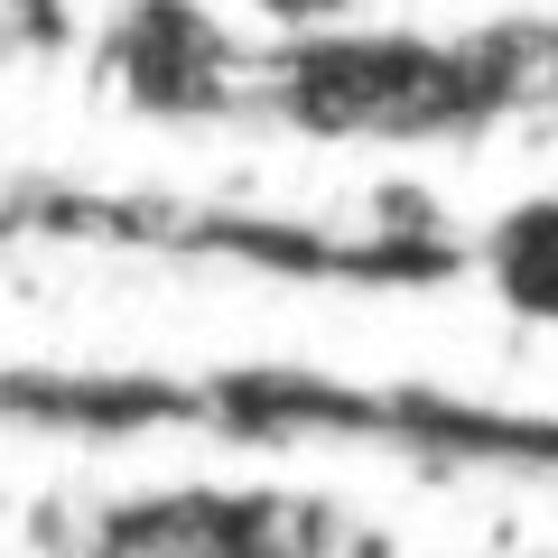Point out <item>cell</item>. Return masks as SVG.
<instances>
[{
  "label": "cell",
  "mask_w": 558,
  "mask_h": 558,
  "mask_svg": "<svg viewBox=\"0 0 558 558\" xmlns=\"http://www.w3.org/2000/svg\"><path fill=\"white\" fill-rule=\"evenodd\" d=\"M475 279L512 326H558V186H531L475 223Z\"/></svg>",
  "instance_id": "cell-6"
},
{
  "label": "cell",
  "mask_w": 558,
  "mask_h": 558,
  "mask_svg": "<svg viewBox=\"0 0 558 558\" xmlns=\"http://www.w3.org/2000/svg\"><path fill=\"white\" fill-rule=\"evenodd\" d=\"M47 558H400L373 512L307 484H140L47 521Z\"/></svg>",
  "instance_id": "cell-4"
},
{
  "label": "cell",
  "mask_w": 558,
  "mask_h": 558,
  "mask_svg": "<svg viewBox=\"0 0 558 558\" xmlns=\"http://www.w3.org/2000/svg\"><path fill=\"white\" fill-rule=\"evenodd\" d=\"M94 65L140 121H242L252 38L215 0H112Z\"/></svg>",
  "instance_id": "cell-5"
},
{
  "label": "cell",
  "mask_w": 558,
  "mask_h": 558,
  "mask_svg": "<svg viewBox=\"0 0 558 558\" xmlns=\"http://www.w3.org/2000/svg\"><path fill=\"white\" fill-rule=\"evenodd\" d=\"M20 242H28V233H20V205H10V186H0V260L20 252Z\"/></svg>",
  "instance_id": "cell-8"
},
{
  "label": "cell",
  "mask_w": 558,
  "mask_h": 558,
  "mask_svg": "<svg viewBox=\"0 0 558 558\" xmlns=\"http://www.w3.org/2000/svg\"><path fill=\"white\" fill-rule=\"evenodd\" d=\"M28 242L140 252L196 270L289 279V289H354V299H428L475 279V233L418 186H381L363 215H289V205L159 196V186H84V178H10Z\"/></svg>",
  "instance_id": "cell-2"
},
{
  "label": "cell",
  "mask_w": 558,
  "mask_h": 558,
  "mask_svg": "<svg viewBox=\"0 0 558 558\" xmlns=\"http://www.w3.org/2000/svg\"><path fill=\"white\" fill-rule=\"evenodd\" d=\"M65 38H75L65 0H0V57H47Z\"/></svg>",
  "instance_id": "cell-7"
},
{
  "label": "cell",
  "mask_w": 558,
  "mask_h": 558,
  "mask_svg": "<svg viewBox=\"0 0 558 558\" xmlns=\"http://www.w3.org/2000/svg\"><path fill=\"white\" fill-rule=\"evenodd\" d=\"M0 418L75 447L215 438V447H336L418 475L558 484V410L475 400L418 373L326 363H0Z\"/></svg>",
  "instance_id": "cell-1"
},
{
  "label": "cell",
  "mask_w": 558,
  "mask_h": 558,
  "mask_svg": "<svg viewBox=\"0 0 558 558\" xmlns=\"http://www.w3.org/2000/svg\"><path fill=\"white\" fill-rule=\"evenodd\" d=\"M558 102V10H502L475 28H326L260 38L242 121L326 149H447Z\"/></svg>",
  "instance_id": "cell-3"
},
{
  "label": "cell",
  "mask_w": 558,
  "mask_h": 558,
  "mask_svg": "<svg viewBox=\"0 0 558 558\" xmlns=\"http://www.w3.org/2000/svg\"><path fill=\"white\" fill-rule=\"evenodd\" d=\"M539 558H558V549H539Z\"/></svg>",
  "instance_id": "cell-9"
}]
</instances>
